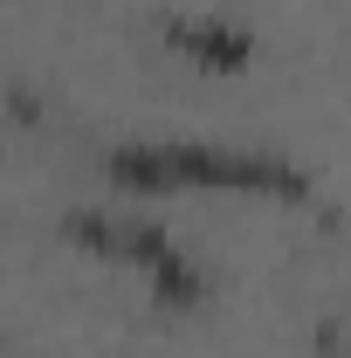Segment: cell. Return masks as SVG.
<instances>
[{
	"instance_id": "1",
	"label": "cell",
	"mask_w": 351,
	"mask_h": 358,
	"mask_svg": "<svg viewBox=\"0 0 351 358\" xmlns=\"http://www.w3.org/2000/svg\"><path fill=\"white\" fill-rule=\"evenodd\" d=\"M103 173L131 193H255L310 200V173L282 152L220 145V138H124L103 152Z\"/></svg>"
},
{
	"instance_id": "2",
	"label": "cell",
	"mask_w": 351,
	"mask_h": 358,
	"mask_svg": "<svg viewBox=\"0 0 351 358\" xmlns=\"http://www.w3.org/2000/svg\"><path fill=\"white\" fill-rule=\"evenodd\" d=\"M62 234L89 248V255H103V262H124L145 275V289L166 303V310H193L200 296H207V275L200 262H186V248H179L166 227H145V221H110V214H62Z\"/></svg>"
},
{
	"instance_id": "3",
	"label": "cell",
	"mask_w": 351,
	"mask_h": 358,
	"mask_svg": "<svg viewBox=\"0 0 351 358\" xmlns=\"http://www.w3.org/2000/svg\"><path fill=\"white\" fill-rule=\"evenodd\" d=\"M159 42L207 76H241L255 62V35L227 14H159Z\"/></svg>"
}]
</instances>
